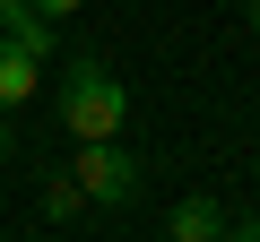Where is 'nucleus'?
Here are the masks:
<instances>
[{"label": "nucleus", "instance_id": "obj_7", "mask_svg": "<svg viewBox=\"0 0 260 242\" xmlns=\"http://www.w3.org/2000/svg\"><path fill=\"white\" fill-rule=\"evenodd\" d=\"M225 242H260V216H243V225H225Z\"/></svg>", "mask_w": 260, "mask_h": 242}, {"label": "nucleus", "instance_id": "obj_1", "mask_svg": "<svg viewBox=\"0 0 260 242\" xmlns=\"http://www.w3.org/2000/svg\"><path fill=\"white\" fill-rule=\"evenodd\" d=\"M121 121H130L121 69L95 61V52H78V61L61 69V130H70V139H121Z\"/></svg>", "mask_w": 260, "mask_h": 242}, {"label": "nucleus", "instance_id": "obj_4", "mask_svg": "<svg viewBox=\"0 0 260 242\" xmlns=\"http://www.w3.org/2000/svg\"><path fill=\"white\" fill-rule=\"evenodd\" d=\"M165 233L174 242H225V216H217V199H174Z\"/></svg>", "mask_w": 260, "mask_h": 242}, {"label": "nucleus", "instance_id": "obj_8", "mask_svg": "<svg viewBox=\"0 0 260 242\" xmlns=\"http://www.w3.org/2000/svg\"><path fill=\"white\" fill-rule=\"evenodd\" d=\"M18 18H26V0H0V26H18Z\"/></svg>", "mask_w": 260, "mask_h": 242}, {"label": "nucleus", "instance_id": "obj_5", "mask_svg": "<svg viewBox=\"0 0 260 242\" xmlns=\"http://www.w3.org/2000/svg\"><path fill=\"white\" fill-rule=\"evenodd\" d=\"M44 216H52V225L87 216V199H78V182H70V173H52V182H44Z\"/></svg>", "mask_w": 260, "mask_h": 242}, {"label": "nucleus", "instance_id": "obj_2", "mask_svg": "<svg viewBox=\"0 0 260 242\" xmlns=\"http://www.w3.org/2000/svg\"><path fill=\"white\" fill-rule=\"evenodd\" d=\"M70 182H78V199H87V208H130L148 173H139V156H130L121 139H78Z\"/></svg>", "mask_w": 260, "mask_h": 242}, {"label": "nucleus", "instance_id": "obj_3", "mask_svg": "<svg viewBox=\"0 0 260 242\" xmlns=\"http://www.w3.org/2000/svg\"><path fill=\"white\" fill-rule=\"evenodd\" d=\"M35 87H44V61H35V52L9 35V26H0V112H18Z\"/></svg>", "mask_w": 260, "mask_h": 242}, {"label": "nucleus", "instance_id": "obj_6", "mask_svg": "<svg viewBox=\"0 0 260 242\" xmlns=\"http://www.w3.org/2000/svg\"><path fill=\"white\" fill-rule=\"evenodd\" d=\"M35 18H70V9H87V0H26Z\"/></svg>", "mask_w": 260, "mask_h": 242}, {"label": "nucleus", "instance_id": "obj_9", "mask_svg": "<svg viewBox=\"0 0 260 242\" xmlns=\"http://www.w3.org/2000/svg\"><path fill=\"white\" fill-rule=\"evenodd\" d=\"M0 156H9V121H0Z\"/></svg>", "mask_w": 260, "mask_h": 242}, {"label": "nucleus", "instance_id": "obj_10", "mask_svg": "<svg viewBox=\"0 0 260 242\" xmlns=\"http://www.w3.org/2000/svg\"><path fill=\"white\" fill-rule=\"evenodd\" d=\"M251 26H260V0H251Z\"/></svg>", "mask_w": 260, "mask_h": 242}]
</instances>
